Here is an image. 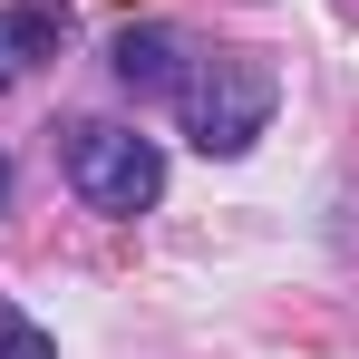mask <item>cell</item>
I'll return each mask as SVG.
<instances>
[{"instance_id": "cell-1", "label": "cell", "mask_w": 359, "mask_h": 359, "mask_svg": "<svg viewBox=\"0 0 359 359\" xmlns=\"http://www.w3.org/2000/svg\"><path fill=\"white\" fill-rule=\"evenodd\" d=\"M175 107H184V136L204 156H243L282 107V68L262 49H214V59H194L175 78Z\"/></svg>"}, {"instance_id": "cell-2", "label": "cell", "mask_w": 359, "mask_h": 359, "mask_svg": "<svg viewBox=\"0 0 359 359\" xmlns=\"http://www.w3.org/2000/svg\"><path fill=\"white\" fill-rule=\"evenodd\" d=\"M68 184L88 214H146L165 194V146L136 126H78L68 136Z\"/></svg>"}, {"instance_id": "cell-3", "label": "cell", "mask_w": 359, "mask_h": 359, "mask_svg": "<svg viewBox=\"0 0 359 359\" xmlns=\"http://www.w3.org/2000/svg\"><path fill=\"white\" fill-rule=\"evenodd\" d=\"M117 78L136 88V97H175V78H184V39L175 29H117Z\"/></svg>"}, {"instance_id": "cell-4", "label": "cell", "mask_w": 359, "mask_h": 359, "mask_svg": "<svg viewBox=\"0 0 359 359\" xmlns=\"http://www.w3.org/2000/svg\"><path fill=\"white\" fill-rule=\"evenodd\" d=\"M0 359H59V340H49L20 301H0Z\"/></svg>"}, {"instance_id": "cell-5", "label": "cell", "mask_w": 359, "mask_h": 359, "mask_svg": "<svg viewBox=\"0 0 359 359\" xmlns=\"http://www.w3.org/2000/svg\"><path fill=\"white\" fill-rule=\"evenodd\" d=\"M0 88H10V49H0Z\"/></svg>"}, {"instance_id": "cell-6", "label": "cell", "mask_w": 359, "mask_h": 359, "mask_svg": "<svg viewBox=\"0 0 359 359\" xmlns=\"http://www.w3.org/2000/svg\"><path fill=\"white\" fill-rule=\"evenodd\" d=\"M0 194H10V156H0Z\"/></svg>"}, {"instance_id": "cell-7", "label": "cell", "mask_w": 359, "mask_h": 359, "mask_svg": "<svg viewBox=\"0 0 359 359\" xmlns=\"http://www.w3.org/2000/svg\"><path fill=\"white\" fill-rule=\"evenodd\" d=\"M340 10H350V20H359V0H340Z\"/></svg>"}]
</instances>
